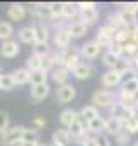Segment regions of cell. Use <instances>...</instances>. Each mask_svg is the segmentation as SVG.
I'll use <instances>...</instances> for the list:
<instances>
[{
    "instance_id": "52a82bcc",
    "label": "cell",
    "mask_w": 138,
    "mask_h": 146,
    "mask_svg": "<svg viewBox=\"0 0 138 146\" xmlns=\"http://www.w3.org/2000/svg\"><path fill=\"white\" fill-rule=\"evenodd\" d=\"M55 46L60 49V51H65V49H68L70 48V42H72V36L68 34V31H67V27H60V29H56V33H55Z\"/></svg>"
},
{
    "instance_id": "d6986e66",
    "label": "cell",
    "mask_w": 138,
    "mask_h": 146,
    "mask_svg": "<svg viewBox=\"0 0 138 146\" xmlns=\"http://www.w3.org/2000/svg\"><path fill=\"white\" fill-rule=\"evenodd\" d=\"M72 141V136H70L68 129H56L53 133V143L55 145H62V146H67Z\"/></svg>"
},
{
    "instance_id": "cb8c5ba5",
    "label": "cell",
    "mask_w": 138,
    "mask_h": 146,
    "mask_svg": "<svg viewBox=\"0 0 138 146\" xmlns=\"http://www.w3.org/2000/svg\"><path fill=\"white\" fill-rule=\"evenodd\" d=\"M22 143H27V145H38V143H39V133L36 131L34 127H24Z\"/></svg>"
},
{
    "instance_id": "f907efd6",
    "label": "cell",
    "mask_w": 138,
    "mask_h": 146,
    "mask_svg": "<svg viewBox=\"0 0 138 146\" xmlns=\"http://www.w3.org/2000/svg\"><path fill=\"white\" fill-rule=\"evenodd\" d=\"M131 42H135L138 46V26H135V27L131 29Z\"/></svg>"
},
{
    "instance_id": "60d3db41",
    "label": "cell",
    "mask_w": 138,
    "mask_h": 146,
    "mask_svg": "<svg viewBox=\"0 0 138 146\" xmlns=\"http://www.w3.org/2000/svg\"><path fill=\"white\" fill-rule=\"evenodd\" d=\"M107 51L113 53V54L118 56V58H123V54H125V48H123V44H119V42H116V41L107 48Z\"/></svg>"
},
{
    "instance_id": "11a10c76",
    "label": "cell",
    "mask_w": 138,
    "mask_h": 146,
    "mask_svg": "<svg viewBox=\"0 0 138 146\" xmlns=\"http://www.w3.org/2000/svg\"><path fill=\"white\" fill-rule=\"evenodd\" d=\"M36 146H48V145H41V143H38V145H36Z\"/></svg>"
},
{
    "instance_id": "f6af8a7d",
    "label": "cell",
    "mask_w": 138,
    "mask_h": 146,
    "mask_svg": "<svg viewBox=\"0 0 138 146\" xmlns=\"http://www.w3.org/2000/svg\"><path fill=\"white\" fill-rule=\"evenodd\" d=\"M137 75H138V70H137V68H130L128 72L123 75V82H128V80H135V78H138Z\"/></svg>"
},
{
    "instance_id": "c3c4849f",
    "label": "cell",
    "mask_w": 138,
    "mask_h": 146,
    "mask_svg": "<svg viewBox=\"0 0 138 146\" xmlns=\"http://www.w3.org/2000/svg\"><path fill=\"white\" fill-rule=\"evenodd\" d=\"M77 7H78V10H87V9L96 7V3H94V2H78Z\"/></svg>"
},
{
    "instance_id": "ab89813d",
    "label": "cell",
    "mask_w": 138,
    "mask_h": 146,
    "mask_svg": "<svg viewBox=\"0 0 138 146\" xmlns=\"http://www.w3.org/2000/svg\"><path fill=\"white\" fill-rule=\"evenodd\" d=\"M41 70H44V72L55 70V61H53V56H51V54L41 58Z\"/></svg>"
},
{
    "instance_id": "83f0119b",
    "label": "cell",
    "mask_w": 138,
    "mask_h": 146,
    "mask_svg": "<svg viewBox=\"0 0 138 146\" xmlns=\"http://www.w3.org/2000/svg\"><path fill=\"white\" fill-rule=\"evenodd\" d=\"M77 15H80V10H78L77 3L63 2V19H73Z\"/></svg>"
},
{
    "instance_id": "44dd1931",
    "label": "cell",
    "mask_w": 138,
    "mask_h": 146,
    "mask_svg": "<svg viewBox=\"0 0 138 146\" xmlns=\"http://www.w3.org/2000/svg\"><path fill=\"white\" fill-rule=\"evenodd\" d=\"M72 73H73V76H75L77 80H87V78L92 75V66H90L89 63H80Z\"/></svg>"
},
{
    "instance_id": "4dcf8cb0",
    "label": "cell",
    "mask_w": 138,
    "mask_h": 146,
    "mask_svg": "<svg viewBox=\"0 0 138 146\" xmlns=\"http://www.w3.org/2000/svg\"><path fill=\"white\" fill-rule=\"evenodd\" d=\"M131 65H133V63H131V60H130V58H119V61L116 63V66H114L113 70H114V72H118L121 76H123L125 73L130 70V68H133Z\"/></svg>"
},
{
    "instance_id": "1f68e13d",
    "label": "cell",
    "mask_w": 138,
    "mask_h": 146,
    "mask_svg": "<svg viewBox=\"0 0 138 146\" xmlns=\"http://www.w3.org/2000/svg\"><path fill=\"white\" fill-rule=\"evenodd\" d=\"M33 54L43 58V56H48L51 54V49H50V44L48 42H34V48H33Z\"/></svg>"
},
{
    "instance_id": "db71d44e",
    "label": "cell",
    "mask_w": 138,
    "mask_h": 146,
    "mask_svg": "<svg viewBox=\"0 0 138 146\" xmlns=\"http://www.w3.org/2000/svg\"><path fill=\"white\" fill-rule=\"evenodd\" d=\"M135 110H137V114H138V102H137V106H135Z\"/></svg>"
},
{
    "instance_id": "8fae6325",
    "label": "cell",
    "mask_w": 138,
    "mask_h": 146,
    "mask_svg": "<svg viewBox=\"0 0 138 146\" xmlns=\"http://www.w3.org/2000/svg\"><path fill=\"white\" fill-rule=\"evenodd\" d=\"M26 14H27V10H26V7H24L22 3H10L9 9H7L9 19H10V21H15V22L22 21V19L26 17Z\"/></svg>"
},
{
    "instance_id": "b9f144b4",
    "label": "cell",
    "mask_w": 138,
    "mask_h": 146,
    "mask_svg": "<svg viewBox=\"0 0 138 146\" xmlns=\"http://www.w3.org/2000/svg\"><path fill=\"white\" fill-rule=\"evenodd\" d=\"M130 136H131V134H130V133H126V131L123 129V131H121V133H118L114 138H116V143H118V145L125 146V145H128V143H130Z\"/></svg>"
},
{
    "instance_id": "ee69618b",
    "label": "cell",
    "mask_w": 138,
    "mask_h": 146,
    "mask_svg": "<svg viewBox=\"0 0 138 146\" xmlns=\"http://www.w3.org/2000/svg\"><path fill=\"white\" fill-rule=\"evenodd\" d=\"M123 48H125V54H126L128 58H131V56L135 54V51L138 49V46L135 44V42H131V41L126 42V44H123Z\"/></svg>"
},
{
    "instance_id": "ffe728a7",
    "label": "cell",
    "mask_w": 138,
    "mask_h": 146,
    "mask_svg": "<svg viewBox=\"0 0 138 146\" xmlns=\"http://www.w3.org/2000/svg\"><path fill=\"white\" fill-rule=\"evenodd\" d=\"M107 26L113 27L114 31H118V29H121V27H126L121 12H111V14L107 15Z\"/></svg>"
},
{
    "instance_id": "7402d4cb",
    "label": "cell",
    "mask_w": 138,
    "mask_h": 146,
    "mask_svg": "<svg viewBox=\"0 0 138 146\" xmlns=\"http://www.w3.org/2000/svg\"><path fill=\"white\" fill-rule=\"evenodd\" d=\"M34 34H36V42H48L50 37V31L43 22H36L34 26Z\"/></svg>"
},
{
    "instance_id": "9c48e42d",
    "label": "cell",
    "mask_w": 138,
    "mask_h": 146,
    "mask_svg": "<svg viewBox=\"0 0 138 146\" xmlns=\"http://www.w3.org/2000/svg\"><path fill=\"white\" fill-rule=\"evenodd\" d=\"M101 82H102L104 87L113 88V87H118L119 83H123V76H121L118 72H114V70H107L106 73H102Z\"/></svg>"
},
{
    "instance_id": "d590c367",
    "label": "cell",
    "mask_w": 138,
    "mask_h": 146,
    "mask_svg": "<svg viewBox=\"0 0 138 146\" xmlns=\"http://www.w3.org/2000/svg\"><path fill=\"white\" fill-rule=\"evenodd\" d=\"M50 12H51V19H63V3L51 2L50 3Z\"/></svg>"
},
{
    "instance_id": "4316f807",
    "label": "cell",
    "mask_w": 138,
    "mask_h": 146,
    "mask_svg": "<svg viewBox=\"0 0 138 146\" xmlns=\"http://www.w3.org/2000/svg\"><path fill=\"white\" fill-rule=\"evenodd\" d=\"M114 41L119 44H126L131 41V29L130 27H121L114 33Z\"/></svg>"
},
{
    "instance_id": "7a4b0ae2",
    "label": "cell",
    "mask_w": 138,
    "mask_h": 146,
    "mask_svg": "<svg viewBox=\"0 0 138 146\" xmlns=\"http://www.w3.org/2000/svg\"><path fill=\"white\" fill-rule=\"evenodd\" d=\"M80 49L78 48H68L63 51V66L68 70V72H73L78 65H80Z\"/></svg>"
},
{
    "instance_id": "f35d334b",
    "label": "cell",
    "mask_w": 138,
    "mask_h": 146,
    "mask_svg": "<svg viewBox=\"0 0 138 146\" xmlns=\"http://www.w3.org/2000/svg\"><path fill=\"white\" fill-rule=\"evenodd\" d=\"M121 12L126 14V15H135V17H137L138 3L137 2H126V3H121Z\"/></svg>"
},
{
    "instance_id": "680465c9",
    "label": "cell",
    "mask_w": 138,
    "mask_h": 146,
    "mask_svg": "<svg viewBox=\"0 0 138 146\" xmlns=\"http://www.w3.org/2000/svg\"><path fill=\"white\" fill-rule=\"evenodd\" d=\"M0 70H2V66H0Z\"/></svg>"
},
{
    "instance_id": "9a60e30c",
    "label": "cell",
    "mask_w": 138,
    "mask_h": 146,
    "mask_svg": "<svg viewBox=\"0 0 138 146\" xmlns=\"http://www.w3.org/2000/svg\"><path fill=\"white\" fill-rule=\"evenodd\" d=\"M80 117V114L77 112V110H73V109H65L62 114H60V122H62V126H65L67 129H68L70 126L77 121Z\"/></svg>"
},
{
    "instance_id": "ac0fdd59",
    "label": "cell",
    "mask_w": 138,
    "mask_h": 146,
    "mask_svg": "<svg viewBox=\"0 0 138 146\" xmlns=\"http://www.w3.org/2000/svg\"><path fill=\"white\" fill-rule=\"evenodd\" d=\"M97 17H99V10H97L96 7L87 9V10H80V21H82L85 26L94 24V22L97 21Z\"/></svg>"
},
{
    "instance_id": "f1b7e54d",
    "label": "cell",
    "mask_w": 138,
    "mask_h": 146,
    "mask_svg": "<svg viewBox=\"0 0 138 146\" xmlns=\"http://www.w3.org/2000/svg\"><path fill=\"white\" fill-rule=\"evenodd\" d=\"M12 34H14L12 24L7 22V21H0V39L5 42V41H9V39L12 37Z\"/></svg>"
},
{
    "instance_id": "ba28073f",
    "label": "cell",
    "mask_w": 138,
    "mask_h": 146,
    "mask_svg": "<svg viewBox=\"0 0 138 146\" xmlns=\"http://www.w3.org/2000/svg\"><path fill=\"white\" fill-rule=\"evenodd\" d=\"M101 49H102V48H101L96 41H89V42H85V44L80 48V54H82V58H85V60H94V58L99 56Z\"/></svg>"
},
{
    "instance_id": "7bdbcfd3",
    "label": "cell",
    "mask_w": 138,
    "mask_h": 146,
    "mask_svg": "<svg viewBox=\"0 0 138 146\" xmlns=\"http://www.w3.org/2000/svg\"><path fill=\"white\" fill-rule=\"evenodd\" d=\"M7 129H9V115L7 112L0 110V134H3Z\"/></svg>"
},
{
    "instance_id": "e0dca14e",
    "label": "cell",
    "mask_w": 138,
    "mask_h": 146,
    "mask_svg": "<svg viewBox=\"0 0 138 146\" xmlns=\"http://www.w3.org/2000/svg\"><path fill=\"white\" fill-rule=\"evenodd\" d=\"M17 36L21 39V42H26V44H34L36 42V34H34V27L33 26H26V27H21Z\"/></svg>"
},
{
    "instance_id": "8d00e7d4",
    "label": "cell",
    "mask_w": 138,
    "mask_h": 146,
    "mask_svg": "<svg viewBox=\"0 0 138 146\" xmlns=\"http://www.w3.org/2000/svg\"><path fill=\"white\" fill-rule=\"evenodd\" d=\"M121 90H125V92H128V94H137L138 95V78L123 82V83H121Z\"/></svg>"
},
{
    "instance_id": "f5cc1de1",
    "label": "cell",
    "mask_w": 138,
    "mask_h": 146,
    "mask_svg": "<svg viewBox=\"0 0 138 146\" xmlns=\"http://www.w3.org/2000/svg\"><path fill=\"white\" fill-rule=\"evenodd\" d=\"M0 90H2V75H0Z\"/></svg>"
},
{
    "instance_id": "6f0895ef",
    "label": "cell",
    "mask_w": 138,
    "mask_h": 146,
    "mask_svg": "<svg viewBox=\"0 0 138 146\" xmlns=\"http://www.w3.org/2000/svg\"><path fill=\"white\" fill-rule=\"evenodd\" d=\"M135 146H138V141H137V143H135Z\"/></svg>"
},
{
    "instance_id": "d6a6232c",
    "label": "cell",
    "mask_w": 138,
    "mask_h": 146,
    "mask_svg": "<svg viewBox=\"0 0 138 146\" xmlns=\"http://www.w3.org/2000/svg\"><path fill=\"white\" fill-rule=\"evenodd\" d=\"M125 131L130 133V134L138 133V114H133L130 119L125 121Z\"/></svg>"
},
{
    "instance_id": "30bf717a",
    "label": "cell",
    "mask_w": 138,
    "mask_h": 146,
    "mask_svg": "<svg viewBox=\"0 0 138 146\" xmlns=\"http://www.w3.org/2000/svg\"><path fill=\"white\" fill-rule=\"evenodd\" d=\"M0 53H2L3 58H15V56L21 53V46H19L17 41L9 39V41L2 42V49H0Z\"/></svg>"
},
{
    "instance_id": "f546056e",
    "label": "cell",
    "mask_w": 138,
    "mask_h": 146,
    "mask_svg": "<svg viewBox=\"0 0 138 146\" xmlns=\"http://www.w3.org/2000/svg\"><path fill=\"white\" fill-rule=\"evenodd\" d=\"M46 80H48V72H44V70H38V72L31 73V80H29V83H31V87H33V85L46 83Z\"/></svg>"
},
{
    "instance_id": "e575fe53",
    "label": "cell",
    "mask_w": 138,
    "mask_h": 146,
    "mask_svg": "<svg viewBox=\"0 0 138 146\" xmlns=\"http://www.w3.org/2000/svg\"><path fill=\"white\" fill-rule=\"evenodd\" d=\"M15 85H17V83H15L12 73H3V75H2V90H7V92H9V90H12Z\"/></svg>"
},
{
    "instance_id": "681fc988",
    "label": "cell",
    "mask_w": 138,
    "mask_h": 146,
    "mask_svg": "<svg viewBox=\"0 0 138 146\" xmlns=\"http://www.w3.org/2000/svg\"><path fill=\"white\" fill-rule=\"evenodd\" d=\"M99 146H111V141H109V138L106 136V134H99Z\"/></svg>"
},
{
    "instance_id": "7dc6e473",
    "label": "cell",
    "mask_w": 138,
    "mask_h": 146,
    "mask_svg": "<svg viewBox=\"0 0 138 146\" xmlns=\"http://www.w3.org/2000/svg\"><path fill=\"white\" fill-rule=\"evenodd\" d=\"M44 124H46V121L43 117H36V119H33V122H31V127H34L36 131H38V129L44 127Z\"/></svg>"
},
{
    "instance_id": "74e56055",
    "label": "cell",
    "mask_w": 138,
    "mask_h": 146,
    "mask_svg": "<svg viewBox=\"0 0 138 146\" xmlns=\"http://www.w3.org/2000/svg\"><path fill=\"white\" fill-rule=\"evenodd\" d=\"M118 61H119V58H118V56H114V54H113V53H109V51H106V53L102 54V63L109 68V70H113V68L116 66V63H118Z\"/></svg>"
},
{
    "instance_id": "836d02e7",
    "label": "cell",
    "mask_w": 138,
    "mask_h": 146,
    "mask_svg": "<svg viewBox=\"0 0 138 146\" xmlns=\"http://www.w3.org/2000/svg\"><path fill=\"white\" fill-rule=\"evenodd\" d=\"M26 68H27L31 73L41 70V58H39V56H36V54H31V56L26 60Z\"/></svg>"
},
{
    "instance_id": "5bb4252c",
    "label": "cell",
    "mask_w": 138,
    "mask_h": 146,
    "mask_svg": "<svg viewBox=\"0 0 138 146\" xmlns=\"http://www.w3.org/2000/svg\"><path fill=\"white\" fill-rule=\"evenodd\" d=\"M68 76H70V72L65 66H58V68H55V70L51 72V78H53V82H55L58 87L65 85L67 80H68Z\"/></svg>"
},
{
    "instance_id": "8992f818",
    "label": "cell",
    "mask_w": 138,
    "mask_h": 146,
    "mask_svg": "<svg viewBox=\"0 0 138 146\" xmlns=\"http://www.w3.org/2000/svg\"><path fill=\"white\" fill-rule=\"evenodd\" d=\"M109 112H111V117H116V119H121L123 122L126 119H130L133 114H137V110H131V109H126L119 100H116L111 107H109Z\"/></svg>"
},
{
    "instance_id": "7c38bea8",
    "label": "cell",
    "mask_w": 138,
    "mask_h": 146,
    "mask_svg": "<svg viewBox=\"0 0 138 146\" xmlns=\"http://www.w3.org/2000/svg\"><path fill=\"white\" fill-rule=\"evenodd\" d=\"M125 129V122L121 121V119H116V117H107L106 119V126H104V131L107 133V134H113V136H116L118 133H121Z\"/></svg>"
},
{
    "instance_id": "816d5d0a",
    "label": "cell",
    "mask_w": 138,
    "mask_h": 146,
    "mask_svg": "<svg viewBox=\"0 0 138 146\" xmlns=\"http://www.w3.org/2000/svg\"><path fill=\"white\" fill-rule=\"evenodd\" d=\"M15 146H36V145H27V143H22V141H21L19 145H15Z\"/></svg>"
},
{
    "instance_id": "d4e9b609",
    "label": "cell",
    "mask_w": 138,
    "mask_h": 146,
    "mask_svg": "<svg viewBox=\"0 0 138 146\" xmlns=\"http://www.w3.org/2000/svg\"><path fill=\"white\" fill-rule=\"evenodd\" d=\"M12 75H14V80H15L17 85L29 83V80H31V72H29L27 68H17Z\"/></svg>"
},
{
    "instance_id": "484cf974",
    "label": "cell",
    "mask_w": 138,
    "mask_h": 146,
    "mask_svg": "<svg viewBox=\"0 0 138 146\" xmlns=\"http://www.w3.org/2000/svg\"><path fill=\"white\" fill-rule=\"evenodd\" d=\"M104 126H106V119L104 117H96L94 121H90V122H87V129H89V133H92V134H99L101 131H104Z\"/></svg>"
},
{
    "instance_id": "9f6ffc18",
    "label": "cell",
    "mask_w": 138,
    "mask_h": 146,
    "mask_svg": "<svg viewBox=\"0 0 138 146\" xmlns=\"http://www.w3.org/2000/svg\"><path fill=\"white\" fill-rule=\"evenodd\" d=\"M51 146H62V145H55V143H53V145H51Z\"/></svg>"
},
{
    "instance_id": "6da1fadb",
    "label": "cell",
    "mask_w": 138,
    "mask_h": 146,
    "mask_svg": "<svg viewBox=\"0 0 138 146\" xmlns=\"http://www.w3.org/2000/svg\"><path fill=\"white\" fill-rule=\"evenodd\" d=\"M116 102V94L113 90H96L92 94V106L94 107H111Z\"/></svg>"
},
{
    "instance_id": "2e32d148",
    "label": "cell",
    "mask_w": 138,
    "mask_h": 146,
    "mask_svg": "<svg viewBox=\"0 0 138 146\" xmlns=\"http://www.w3.org/2000/svg\"><path fill=\"white\" fill-rule=\"evenodd\" d=\"M67 31H68V34L72 37H80L87 33V26L82 21H73L67 26Z\"/></svg>"
},
{
    "instance_id": "277c9868",
    "label": "cell",
    "mask_w": 138,
    "mask_h": 146,
    "mask_svg": "<svg viewBox=\"0 0 138 146\" xmlns=\"http://www.w3.org/2000/svg\"><path fill=\"white\" fill-rule=\"evenodd\" d=\"M114 29L113 27H109L107 24L106 26H101L99 27V31H97V39H96V42L101 46V48H109L113 42H114Z\"/></svg>"
},
{
    "instance_id": "bcb514c9",
    "label": "cell",
    "mask_w": 138,
    "mask_h": 146,
    "mask_svg": "<svg viewBox=\"0 0 138 146\" xmlns=\"http://www.w3.org/2000/svg\"><path fill=\"white\" fill-rule=\"evenodd\" d=\"M80 145L82 146H99V139L94 138V136H89V138H85Z\"/></svg>"
},
{
    "instance_id": "3957f363",
    "label": "cell",
    "mask_w": 138,
    "mask_h": 146,
    "mask_svg": "<svg viewBox=\"0 0 138 146\" xmlns=\"http://www.w3.org/2000/svg\"><path fill=\"white\" fill-rule=\"evenodd\" d=\"M22 134H24V126H14L2 134V141L9 146H15L22 141Z\"/></svg>"
},
{
    "instance_id": "4fadbf2b",
    "label": "cell",
    "mask_w": 138,
    "mask_h": 146,
    "mask_svg": "<svg viewBox=\"0 0 138 146\" xmlns=\"http://www.w3.org/2000/svg\"><path fill=\"white\" fill-rule=\"evenodd\" d=\"M50 95V85L48 83H41V85H33L31 87V99L34 102L44 100Z\"/></svg>"
},
{
    "instance_id": "5b68a950",
    "label": "cell",
    "mask_w": 138,
    "mask_h": 146,
    "mask_svg": "<svg viewBox=\"0 0 138 146\" xmlns=\"http://www.w3.org/2000/svg\"><path fill=\"white\" fill-rule=\"evenodd\" d=\"M75 95H77V90L70 83H65L56 88V102L58 104H68L75 99Z\"/></svg>"
},
{
    "instance_id": "603a6c76",
    "label": "cell",
    "mask_w": 138,
    "mask_h": 146,
    "mask_svg": "<svg viewBox=\"0 0 138 146\" xmlns=\"http://www.w3.org/2000/svg\"><path fill=\"white\" fill-rule=\"evenodd\" d=\"M78 114H80V119H84L85 122H90L96 117H99V110H97V107H94V106H84Z\"/></svg>"
}]
</instances>
